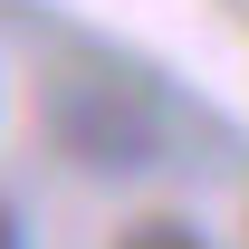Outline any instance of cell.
<instances>
[{"instance_id":"cell-1","label":"cell","mask_w":249,"mask_h":249,"mask_svg":"<svg viewBox=\"0 0 249 249\" xmlns=\"http://www.w3.org/2000/svg\"><path fill=\"white\" fill-rule=\"evenodd\" d=\"M48 134L96 173H134V163L163 154V106L134 77H67L48 96Z\"/></svg>"},{"instance_id":"cell-2","label":"cell","mask_w":249,"mask_h":249,"mask_svg":"<svg viewBox=\"0 0 249 249\" xmlns=\"http://www.w3.org/2000/svg\"><path fill=\"white\" fill-rule=\"evenodd\" d=\"M115 249H211V230H192L182 211H154V220H134Z\"/></svg>"},{"instance_id":"cell-3","label":"cell","mask_w":249,"mask_h":249,"mask_svg":"<svg viewBox=\"0 0 249 249\" xmlns=\"http://www.w3.org/2000/svg\"><path fill=\"white\" fill-rule=\"evenodd\" d=\"M0 249H29V220L10 211V201H0Z\"/></svg>"}]
</instances>
